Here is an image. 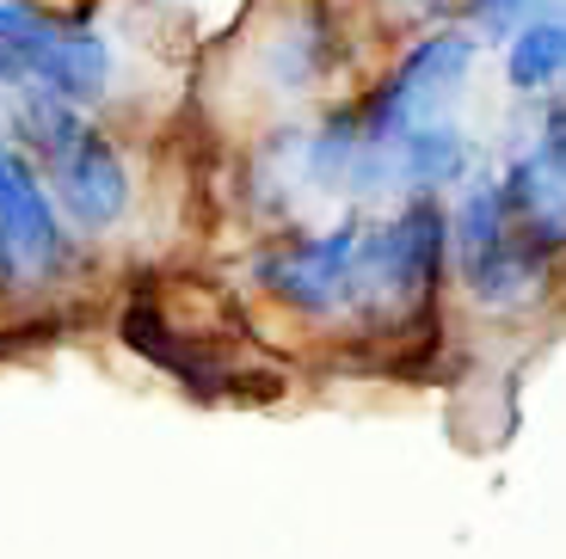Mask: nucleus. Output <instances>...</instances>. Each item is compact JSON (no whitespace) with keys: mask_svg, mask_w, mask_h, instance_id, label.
<instances>
[{"mask_svg":"<svg viewBox=\"0 0 566 559\" xmlns=\"http://www.w3.org/2000/svg\"><path fill=\"white\" fill-rule=\"evenodd\" d=\"M0 129L38 160L43 184L56 197V210L86 246L117 240L142 210V172L129 155L124 129L105 112H81L69 98L25 93L0 105Z\"/></svg>","mask_w":566,"mask_h":559,"instance_id":"1","label":"nucleus"},{"mask_svg":"<svg viewBox=\"0 0 566 559\" xmlns=\"http://www.w3.org/2000/svg\"><path fill=\"white\" fill-rule=\"evenodd\" d=\"M124 38L99 13L69 0H0V105L25 93L105 112L124 98Z\"/></svg>","mask_w":566,"mask_h":559,"instance_id":"2","label":"nucleus"},{"mask_svg":"<svg viewBox=\"0 0 566 559\" xmlns=\"http://www.w3.org/2000/svg\"><path fill=\"white\" fill-rule=\"evenodd\" d=\"M450 277H455V295L486 320L542 314L566 277L560 252H548L536 234L517 228L493 167L450 197Z\"/></svg>","mask_w":566,"mask_h":559,"instance_id":"3","label":"nucleus"},{"mask_svg":"<svg viewBox=\"0 0 566 559\" xmlns=\"http://www.w3.org/2000/svg\"><path fill=\"white\" fill-rule=\"evenodd\" d=\"M364 215L369 210H339V215H321V222L259 234L253 252H247V289L290 326L345 338L352 333V308H357Z\"/></svg>","mask_w":566,"mask_h":559,"instance_id":"4","label":"nucleus"},{"mask_svg":"<svg viewBox=\"0 0 566 559\" xmlns=\"http://www.w3.org/2000/svg\"><path fill=\"white\" fill-rule=\"evenodd\" d=\"M486 43L468 25H431L412 31L407 43L388 50V62L357 86V112L382 136H407L419 124H443V117H462L474 81H481Z\"/></svg>","mask_w":566,"mask_h":559,"instance_id":"5","label":"nucleus"},{"mask_svg":"<svg viewBox=\"0 0 566 559\" xmlns=\"http://www.w3.org/2000/svg\"><path fill=\"white\" fill-rule=\"evenodd\" d=\"M0 259L19 302H56L86 277V259H93V246L56 210L38 160L7 129H0Z\"/></svg>","mask_w":566,"mask_h":559,"instance_id":"6","label":"nucleus"},{"mask_svg":"<svg viewBox=\"0 0 566 559\" xmlns=\"http://www.w3.org/2000/svg\"><path fill=\"white\" fill-rule=\"evenodd\" d=\"M253 62L265 93L296 117L302 105H339L352 86H339L357 68V43L345 38L339 13L326 0H283L253 25Z\"/></svg>","mask_w":566,"mask_h":559,"instance_id":"7","label":"nucleus"},{"mask_svg":"<svg viewBox=\"0 0 566 559\" xmlns=\"http://www.w3.org/2000/svg\"><path fill=\"white\" fill-rule=\"evenodd\" d=\"M493 179L517 228L566 259V117L548 105H530L493 148Z\"/></svg>","mask_w":566,"mask_h":559,"instance_id":"8","label":"nucleus"},{"mask_svg":"<svg viewBox=\"0 0 566 559\" xmlns=\"http://www.w3.org/2000/svg\"><path fill=\"white\" fill-rule=\"evenodd\" d=\"M493 167V148H486L462 117H443V124H419L400 136L395 155V179H400V203L407 197H438L450 203L468 179H481Z\"/></svg>","mask_w":566,"mask_h":559,"instance_id":"9","label":"nucleus"},{"mask_svg":"<svg viewBox=\"0 0 566 559\" xmlns=\"http://www.w3.org/2000/svg\"><path fill=\"white\" fill-rule=\"evenodd\" d=\"M499 81H505L511 105H548L566 81V7L554 0L548 13H536L517 38L499 50Z\"/></svg>","mask_w":566,"mask_h":559,"instance_id":"10","label":"nucleus"},{"mask_svg":"<svg viewBox=\"0 0 566 559\" xmlns=\"http://www.w3.org/2000/svg\"><path fill=\"white\" fill-rule=\"evenodd\" d=\"M548 7H554V0H468L462 25L474 31L486 50H505V43L517 38V31H524L536 13H548Z\"/></svg>","mask_w":566,"mask_h":559,"instance_id":"11","label":"nucleus"},{"mask_svg":"<svg viewBox=\"0 0 566 559\" xmlns=\"http://www.w3.org/2000/svg\"><path fill=\"white\" fill-rule=\"evenodd\" d=\"M19 295H13V277H7V259H0V308H13Z\"/></svg>","mask_w":566,"mask_h":559,"instance_id":"12","label":"nucleus"},{"mask_svg":"<svg viewBox=\"0 0 566 559\" xmlns=\"http://www.w3.org/2000/svg\"><path fill=\"white\" fill-rule=\"evenodd\" d=\"M548 112H560V117H566V81H560V93L548 98Z\"/></svg>","mask_w":566,"mask_h":559,"instance_id":"13","label":"nucleus"},{"mask_svg":"<svg viewBox=\"0 0 566 559\" xmlns=\"http://www.w3.org/2000/svg\"><path fill=\"white\" fill-rule=\"evenodd\" d=\"M560 7H566V0H560Z\"/></svg>","mask_w":566,"mask_h":559,"instance_id":"14","label":"nucleus"}]
</instances>
